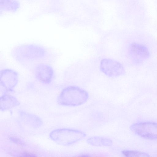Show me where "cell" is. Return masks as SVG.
Wrapping results in <instances>:
<instances>
[{"instance_id": "obj_1", "label": "cell", "mask_w": 157, "mask_h": 157, "mask_svg": "<svg viewBox=\"0 0 157 157\" xmlns=\"http://www.w3.org/2000/svg\"><path fill=\"white\" fill-rule=\"evenodd\" d=\"M87 91L79 87L71 86L63 89L57 98V103L59 105L75 107L85 103L89 98Z\"/></svg>"}, {"instance_id": "obj_2", "label": "cell", "mask_w": 157, "mask_h": 157, "mask_svg": "<svg viewBox=\"0 0 157 157\" xmlns=\"http://www.w3.org/2000/svg\"><path fill=\"white\" fill-rule=\"evenodd\" d=\"M15 57L20 60H35L45 56L46 52L42 47L36 45H27L15 49Z\"/></svg>"}, {"instance_id": "obj_3", "label": "cell", "mask_w": 157, "mask_h": 157, "mask_svg": "<svg viewBox=\"0 0 157 157\" xmlns=\"http://www.w3.org/2000/svg\"><path fill=\"white\" fill-rule=\"evenodd\" d=\"M130 129L136 134L142 137L151 140L157 139V124L145 122L132 124Z\"/></svg>"}, {"instance_id": "obj_4", "label": "cell", "mask_w": 157, "mask_h": 157, "mask_svg": "<svg viewBox=\"0 0 157 157\" xmlns=\"http://www.w3.org/2000/svg\"><path fill=\"white\" fill-rule=\"evenodd\" d=\"M18 75L15 71L10 69L1 70L0 72V85L4 93L12 92L17 85Z\"/></svg>"}, {"instance_id": "obj_5", "label": "cell", "mask_w": 157, "mask_h": 157, "mask_svg": "<svg viewBox=\"0 0 157 157\" xmlns=\"http://www.w3.org/2000/svg\"><path fill=\"white\" fill-rule=\"evenodd\" d=\"M100 68L102 72L110 78L118 77L125 73L124 67L121 63L110 59H104L101 60Z\"/></svg>"}, {"instance_id": "obj_6", "label": "cell", "mask_w": 157, "mask_h": 157, "mask_svg": "<svg viewBox=\"0 0 157 157\" xmlns=\"http://www.w3.org/2000/svg\"><path fill=\"white\" fill-rule=\"evenodd\" d=\"M34 73L36 79L44 84L50 83L54 78L53 68L46 63H40L37 65L34 68Z\"/></svg>"}, {"instance_id": "obj_7", "label": "cell", "mask_w": 157, "mask_h": 157, "mask_svg": "<svg viewBox=\"0 0 157 157\" xmlns=\"http://www.w3.org/2000/svg\"><path fill=\"white\" fill-rule=\"evenodd\" d=\"M20 104L16 97L7 93H4L0 98V109L2 111L17 106Z\"/></svg>"}, {"instance_id": "obj_8", "label": "cell", "mask_w": 157, "mask_h": 157, "mask_svg": "<svg viewBox=\"0 0 157 157\" xmlns=\"http://www.w3.org/2000/svg\"><path fill=\"white\" fill-rule=\"evenodd\" d=\"M18 114L20 120L26 124L37 127L42 124L40 117L34 114L22 110L19 111Z\"/></svg>"}, {"instance_id": "obj_9", "label": "cell", "mask_w": 157, "mask_h": 157, "mask_svg": "<svg viewBox=\"0 0 157 157\" xmlns=\"http://www.w3.org/2000/svg\"><path fill=\"white\" fill-rule=\"evenodd\" d=\"M129 49L131 54L135 58L145 59L150 56L147 48L142 44L133 43L131 44Z\"/></svg>"}, {"instance_id": "obj_10", "label": "cell", "mask_w": 157, "mask_h": 157, "mask_svg": "<svg viewBox=\"0 0 157 157\" xmlns=\"http://www.w3.org/2000/svg\"><path fill=\"white\" fill-rule=\"evenodd\" d=\"M1 10L7 11H15L19 7V3L14 1L0 0Z\"/></svg>"}, {"instance_id": "obj_11", "label": "cell", "mask_w": 157, "mask_h": 157, "mask_svg": "<svg viewBox=\"0 0 157 157\" xmlns=\"http://www.w3.org/2000/svg\"><path fill=\"white\" fill-rule=\"evenodd\" d=\"M122 153L125 157H150L147 153L139 151L124 150Z\"/></svg>"}, {"instance_id": "obj_12", "label": "cell", "mask_w": 157, "mask_h": 157, "mask_svg": "<svg viewBox=\"0 0 157 157\" xmlns=\"http://www.w3.org/2000/svg\"><path fill=\"white\" fill-rule=\"evenodd\" d=\"M17 157H37L35 155L27 152L22 153L17 156Z\"/></svg>"}, {"instance_id": "obj_13", "label": "cell", "mask_w": 157, "mask_h": 157, "mask_svg": "<svg viewBox=\"0 0 157 157\" xmlns=\"http://www.w3.org/2000/svg\"><path fill=\"white\" fill-rule=\"evenodd\" d=\"M10 139L13 142L17 144H23V143H21V141L17 138L12 137L10 138Z\"/></svg>"}, {"instance_id": "obj_14", "label": "cell", "mask_w": 157, "mask_h": 157, "mask_svg": "<svg viewBox=\"0 0 157 157\" xmlns=\"http://www.w3.org/2000/svg\"><path fill=\"white\" fill-rule=\"evenodd\" d=\"M77 157H90V156L87 155H83L77 156Z\"/></svg>"}]
</instances>
